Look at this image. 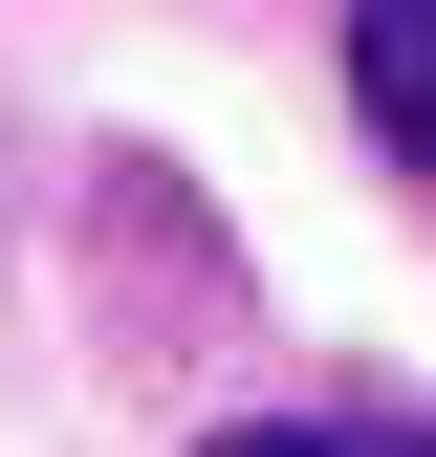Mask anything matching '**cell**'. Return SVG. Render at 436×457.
<instances>
[{
    "label": "cell",
    "mask_w": 436,
    "mask_h": 457,
    "mask_svg": "<svg viewBox=\"0 0 436 457\" xmlns=\"http://www.w3.org/2000/svg\"><path fill=\"white\" fill-rule=\"evenodd\" d=\"M349 87L393 131V175H436V0H349Z\"/></svg>",
    "instance_id": "obj_1"
},
{
    "label": "cell",
    "mask_w": 436,
    "mask_h": 457,
    "mask_svg": "<svg viewBox=\"0 0 436 457\" xmlns=\"http://www.w3.org/2000/svg\"><path fill=\"white\" fill-rule=\"evenodd\" d=\"M218 457H415L393 414H262V436H218Z\"/></svg>",
    "instance_id": "obj_2"
}]
</instances>
